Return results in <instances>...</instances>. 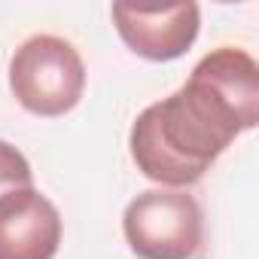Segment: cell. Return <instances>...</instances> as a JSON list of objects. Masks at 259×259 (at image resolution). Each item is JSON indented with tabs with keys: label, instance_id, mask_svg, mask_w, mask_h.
Masks as SVG:
<instances>
[{
	"label": "cell",
	"instance_id": "cell-1",
	"mask_svg": "<svg viewBox=\"0 0 259 259\" xmlns=\"http://www.w3.org/2000/svg\"><path fill=\"white\" fill-rule=\"evenodd\" d=\"M256 122L259 64L244 49L220 46L192 67L174 95L138 113L128 150L147 180L162 189H186Z\"/></svg>",
	"mask_w": 259,
	"mask_h": 259
},
{
	"label": "cell",
	"instance_id": "cell-2",
	"mask_svg": "<svg viewBox=\"0 0 259 259\" xmlns=\"http://www.w3.org/2000/svg\"><path fill=\"white\" fill-rule=\"evenodd\" d=\"M10 89L28 113L55 119L82 101L85 64L64 37L34 34L10 58Z\"/></svg>",
	"mask_w": 259,
	"mask_h": 259
},
{
	"label": "cell",
	"instance_id": "cell-3",
	"mask_svg": "<svg viewBox=\"0 0 259 259\" xmlns=\"http://www.w3.org/2000/svg\"><path fill=\"white\" fill-rule=\"evenodd\" d=\"M122 235L141 259H192L204 238V217L186 189H147L128 201Z\"/></svg>",
	"mask_w": 259,
	"mask_h": 259
},
{
	"label": "cell",
	"instance_id": "cell-4",
	"mask_svg": "<svg viewBox=\"0 0 259 259\" xmlns=\"http://www.w3.org/2000/svg\"><path fill=\"white\" fill-rule=\"evenodd\" d=\"M113 25L122 43L147 61H174L183 58L201 28L198 4H171V7H132L113 4Z\"/></svg>",
	"mask_w": 259,
	"mask_h": 259
},
{
	"label": "cell",
	"instance_id": "cell-5",
	"mask_svg": "<svg viewBox=\"0 0 259 259\" xmlns=\"http://www.w3.org/2000/svg\"><path fill=\"white\" fill-rule=\"evenodd\" d=\"M61 213L34 186L0 195V259H55Z\"/></svg>",
	"mask_w": 259,
	"mask_h": 259
},
{
	"label": "cell",
	"instance_id": "cell-6",
	"mask_svg": "<svg viewBox=\"0 0 259 259\" xmlns=\"http://www.w3.org/2000/svg\"><path fill=\"white\" fill-rule=\"evenodd\" d=\"M34 186V171L28 159L7 141H0V195Z\"/></svg>",
	"mask_w": 259,
	"mask_h": 259
}]
</instances>
